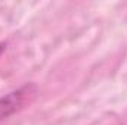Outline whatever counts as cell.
<instances>
[{
	"label": "cell",
	"mask_w": 127,
	"mask_h": 125,
	"mask_svg": "<svg viewBox=\"0 0 127 125\" xmlns=\"http://www.w3.org/2000/svg\"><path fill=\"white\" fill-rule=\"evenodd\" d=\"M34 90L31 84L30 85H24L18 90H13L6 96L0 97V121L12 116L13 113H16L25 103L28 94Z\"/></svg>",
	"instance_id": "1"
},
{
	"label": "cell",
	"mask_w": 127,
	"mask_h": 125,
	"mask_svg": "<svg viewBox=\"0 0 127 125\" xmlns=\"http://www.w3.org/2000/svg\"><path fill=\"white\" fill-rule=\"evenodd\" d=\"M6 50V43H3V41H0V56L3 55V52Z\"/></svg>",
	"instance_id": "2"
}]
</instances>
